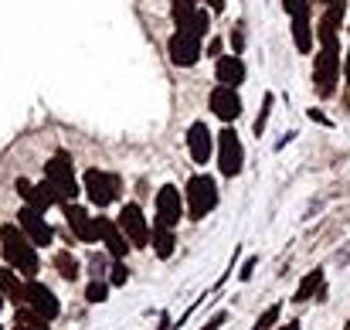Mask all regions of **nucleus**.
Returning <instances> with one entry per match:
<instances>
[{
  "instance_id": "f257e3e1",
  "label": "nucleus",
  "mask_w": 350,
  "mask_h": 330,
  "mask_svg": "<svg viewBox=\"0 0 350 330\" xmlns=\"http://www.w3.org/2000/svg\"><path fill=\"white\" fill-rule=\"evenodd\" d=\"M0 249H3V259H7L10 269H17V272L27 276V279L38 276V252H34V242H31L21 228L3 225V228H0Z\"/></svg>"
},
{
  "instance_id": "f03ea898",
  "label": "nucleus",
  "mask_w": 350,
  "mask_h": 330,
  "mask_svg": "<svg viewBox=\"0 0 350 330\" xmlns=\"http://www.w3.org/2000/svg\"><path fill=\"white\" fill-rule=\"evenodd\" d=\"M44 181L55 188V198L58 205H72V198L79 194V184H75V170H72V157L68 153H55L48 164H44Z\"/></svg>"
},
{
  "instance_id": "7ed1b4c3",
  "label": "nucleus",
  "mask_w": 350,
  "mask_h": 330,
  "mask_svg": "<svg viewBox=\"0 0 350 330\" xmlns=\"http://www.w3.org/2000/svg\"><path fill=\"white\" fill-rule=\"evenodd\" d=\"M184 194H187V215L194 221L208 218L215 212V205H218V184L208 174H194L187 181V191Z\"/></svg>"
},
{
  "instance_id": "20e7f679",
  "label": "nucleus",
  "mask_w": 350,
  "mask_h": 330,
  "mask_svg": "<svg viewBox=\"0 0 350 330\" xmlns=\"http://www.w3.org/2000/svg\"><path fill=\"white\" fill-rule=\"evenodd\" d=\"M82 191L89 194V201H92L96 208H106V205H113L119 198V181L113 174L99 170V167H89L85 177H82Z\"/></svg>"
},
{
  "instance_id": "39448f33",
  "label": "nucleus",
  "mask_w": 350,
  "mask_h": 330,
  "mask_svg": "<svg viewBox=\"0 0 350 330\" xmlns=\"http://www.w3.org/2000/svg\"><path fill=\"white\" fill-rule=\"evenodd\" d=\"M337 75H340V55H337V48H320V55L313 62V82H317V92L323 99L334 96Z\"/></svg>"
},
{
  "instance_id": "423d86ee",
  "label": "nucleus",
  "mask_w": 350,
  "mask_h": 330,
  "mask_svg": "<svg viewBox=\"0 0 350 330\" xmlns=\"http://www.w3.org/2000/svg\"><path fill=\"white\" fill-rule=\"evenodd\" d=\"M218 167L225 177H238L245 167V150H241V140L232 126L218 133Z\"/></svg>"
},
{
  "instance_id": "0eeeda50",
  "label": "nucleus",
  "mask_w": 350,
  "mask_h": 330,
  "mask_svg": "<svg viewBox=\"0 0 350 330\" xmlns=\"http://www.w3.org/2000/svg\"><path fill=\"white\" fill-rule=\"evenodd\" d=\"M167 51H170V62H174V65L191 68V65H198V58H201V38H194V34H187V31H174L170 41H167Z\"/></svg>"
},
{
  "instance_id": "6e6552de",
  "label": "nucleus",
  "mask_w": 350,
  "mask_h": 330,
  "mask_svg": "<svg viewBox=\"0 0 350 330\" xmlns=\"http://www.w3.org/2000/svg\"><path fill=\"white\" fill-rule=\"evenodd\" d=\"M17 225H21V231L34 242V245H51V238H55V231H51V225L44 221V212H38V208H21L17 212Z\"/></svg>"
},
{
  "instance_id": "1a4fd4ad",
  "label": "nucleus",
  "mask_w": 350,
  "mask_h": 330,
  "mask_svg": "<svg viewBox=\"0 0 350 330\" xmlns=\"http://www.w3.org/2000/svg\"><path fill=\"white\" fill-rule=\"evenodd\" d=\"M119 228H122V235L129 238L133 249H146V242H150V225H146V218H143L139 205H122Z\"/></svg>"
},
{
  "instance_id": "9d476101",
  "label": "nucleus",
  "mask_w": 350,
  "mask_h": 330,
  "mask_svg": "<svg viewBox=\"0 0 350 330\" xmlns=\"http://www.w3.org/2000/svg\"><path fill=\"white\" fill-rule=\"evenodd\" d=\"M344 14H347V0H330L327 3V14L317 24V38H320L323 48H337V31L344 24Z\"/></svg>"
},
{
  "instance_id": "9b49d317",
  "label": "nucleus",
  "mask_w": 350,
  "mask_h": 330,
  "mask_svg": "<svg viewBox=\"0 0 350 330\" xmlns=\"http://www.w3.org/2000/svg\"><path fill=\"white\" fill-rule=\"evenodd\" d=\"M24 307H31L34 314H41L44 320H55L58 317V300H55V293L44 286V283H38V279H27V296H24Z\"/></svg>"
},
{
  "instance_id": "f8f14e48",
  "label": "nucleus",
  "mask_w": 350,
  "mask_h": 330,
  "mask_svg": "<svg viewBox=\"0 0 350 330\" xmlns=\"http://www.w3.org/2000/svg\"><path fill=\"white\" fill-rule=\"evenodd\" d=\"M180 218H184V198H180V191H177L174 184H163V188L157 191V221L177 228Z\"/></svg>"
},
{
  "instance_id": "ddd939ff",
  "label": "nucleus",
  "mask_w": 350,
  "mask_h": 330,
  "mask_svg": "<svg viewBox=\"0 0 350 330\" xmlns=\"http://www.w3.org/2000/svg\"><path fill=\"white\" fill-rule=\"evenodd\" d=\"M96 238L109 249V255L113 259H122L133 245H129V238L122 235V228H119V221L113 218H96Z\"/></svg>"
},
{
  "instance_id": "4468645a",
  "label": "nucleus",
  "mask_w": 350,
  "mask_h": 330,
  "mask_svg": "<svg viewBox=\"0 0 350 330\" xmlns=\"http://www.w3.org/2000/svg\"><path fill=\"white\" fill-rule=\"evenodd\" d=\"M17 194L24 198V205L27 208H38V212H44V208H51V205H58V198H55V188L44 181V184H31V181H24V177H17Z\"/></svg>"
},
{
  "instance_id": "2eb2a0df",
  "label": "nucleus",
  "mask_w": 350,
  "mask_h": 330,
  "mask_svg": "<svg viewBox=\"0 0 350 330\" xmlns=\"http://www.w3.org/2000/svg\"><path fill=\"white\" fill-rule=\"evenodd\" d=\"M187 150L194 157V164H208L211 153H215V136L208 129V123H191L187 129Z\"/></svg>"
},
{
  "instance_id": "dca6fc26",
  "label": "nucleus",
  "mask_w": 350,
  "mask_h": 330,
  "mask_svg": "<svg viewBox=\"0 0 350 330\" xmlns=\"http://www.w3.org/2000/svg\"><path fill=\"white\" fill-rule=\"evenodd\" d=\"M211 112L218 116V119H225V123H234L238 116H241V96L228 89V86H218L215 92H211Z\"/></svg>"
},
{
  "instance_id": "f3484780",
  "label": "nucleus",
  "mask_w": 350,
  "mask_h": 330,
  "mask_svg": "<svg viewBox=\"0 0 350 330\" xmlns=\"http://www.w3.org/2000/svg\"><path fill=\"white\" fill-rule=\"evenodd\" d=\"M65 218H68V228L75 231L79 242H96V218L79 208V205H65Z\"/></svg>"
},
{
  "instance_id": "a211bd4d",
  "label": "nucleus",
  "mask_w": 350,
  "mask_h": 330,
  "mask_svg": "<svg viewBox=\"0 0 350 330\" xmlns=\"http://www.w3.org/2000/svg\"><path fill=\"white\" fill-rule=\"evenodd\" d=\"M215 75H218V82H221V86L238 89V86L245 82V62H241L238 55H225V58H218V68H215Z\"/></svg>"
},
{
  "instance_id": "6ab92c4d",
  "label": "nucleus",
  "mask_w": 350,
  "mask_h": 330,
  "mask_svg": "<svg viewBox=\"0 0 350 330\" xmlns=\"http://www.w3.org/2000/svg\"><path fill=\"white\" fill-rule=\"evenodd\" d=\"M293 41H296V51H313V24H310V7L296 10L293 14Z\"/></svg>"
},
{
  "instance_id": "aec40b11",
  "label": "nucleus",
  "mask_w": 350,
  "mask_h": 330,
  "mask_svg": "<svg viewBox=\"0 0 350 330\" xmlns=\"http://www.w3.org/2000/svg\"><path fill=\"white\" fill-rule=\"evenodd\" d=\"M0 296L3 300H14V303H21L24 307V296H27V283L17 276V269H0Z\"/></svg>"
},
{
  "instance_id": "412c9836",
  "label": "nucleus",
  "mask_w": 350,
  "mask_h": 330,
  "mask_svg": "<svg viewBox=\"0 0 350 330\" xmlns=\"http://www.w3.org/2000/svg\"><path fill=\"white\" fill-rule=\"evenodd\" d=\"M150 245H153V252H157L160 259H170V255H174V245H177L174 228L163 225V221H157V225L150 228Z\"/></svg>"
},
{
  "instance_id": "4be33fe9",
  "label": "nucleus",
  "mask_w": 350,
  "mask_h": 330,
  "mask_svg": "<svg viewBox=\"0 0 350 330\" xmlns=\"http://www.w3.org/2000/svg\"><path fill=\"white\" fill-rule=\"evenodd\" d=\"M320 286H323V269L306 272V276H303V283H299V290H296V296H293V303H306V300H310Z\"/></svg>"
},
{
  "instance_id": "5701e85b",
  "label": "nucleus",
  "mask_w": 350,
  "mask_h": 330,
  "mask_svg": "<svg viewBox=\"0 0 350 330\" xmlns=\"http://www.w3.org/2000/svg\"><path fill=\"white\" fill-rule=\"evenodd\" d=\"M55 269H58V276L62 279H79V262H75V255H68V252H58L55 255Z\"/></svg>"
},
{
  "instance_id": "b1692460",
  "label": "nucleus",
  "mask_w": 350,
  "mask_h": 330,
  "mask_svg": "<svg viewBox=\"0 0 350 330\" xmlns=\"http://www.w3.org/2000/svg\"><path fill=\"white\" fill-rule=\"evenodd\" d=\"M17 324H24V327H34V330H48V320H44L41 314H34L31 307H24V310L17 314Z\"/></svg>"
},
{
  "instance_id": "393cba45",
  "label": "nucleus",
  "mask_w": 350,
  "mask_h": 330,
  "mask_svg": "<svg viewBox=\"0 0 350 330\" xmlns=\"http://www.w3.org/2000/svg\"><path fill=\"white\" fill-rule=\"evenodd\" d=\"M208 27H211V17H208V10H198V14H194V21L187 24V34H194V38H204V34H208Z\"/></svg>"
},
{
  "instance_id": "a878e982",
  "label": "nucleus",
  "mask_w": 350,
  "mask_h": 330,
  "mask_svg": "<svg viewBox=\"0 0 350 330\" xmlns=\"http://www.w3.org/2000/svg\"><path fill=\"white\" fill-rule=\"evenodd\" d=\"M279 314H282V307H279V303H272V307H269V310L255 320V330H272L275 324H279Z\"/></svg>"
},
{
  "instance_id": "bb28decb",
  "label": "nucleus",
  "mask_w": 350,
  "mask_h": 330,
  "mask_svg": "<svg viewBox=\"0 0 350 330\" xmlns=\"http://www.w3.org/2000/svg\"><path fill=\"white\" fill-rule=\"evenodd\" d=\"M106 293H109V286H106L103 279H92L89 290H85V300H89V303H106Z\"/></svg>"
},
{
  "instance_id": "cd10ccee",
  "label": "nucleus",
  "mask_w": 350,
  "mask_h": 330,
  "mask_svg": "<svg viewBox=\"0 0 350 330\" xmlns=\"http://www.w3.org/2000/svg\"><path fill=\"white\" fill-rule=\"evenodd\" d=\"M272 103H275L272 96H265V99H262V112H258V119H255V133H262V129H265V123H269V112H272Z\"/></svg>"
},
{
  "instance_id": "c85d7f7f",
  "label": "nucleus",
  "mask_w": 350,
  "mask_h": 330,
  "mask_svg": "<svg viewBox=\"0 0 350 330\" xmlns=\"http://www.w3.org/2000/svg\"><path fill=\"white\" fill-rule=\"evenodd\" d=\"M126 279H129V269H126L122 262H116V266H113V276H109V283H113V286H122Z\"/></svg>"
},
{
  "instance_id": "c756f323",
  "label": "nucleus",
  "mask_w": 350,
  "mask_h": 330,
  "mask_svg": "<svg viewBox=\"0 0 350 330\" xmlns=\"http://www.w3.org/2000/svg\"><path fill=\"white\" fill-rule=\"evenodd\" d=\"M221 324H225V314H218V317H211V324H208V327H204V330H218V327H221Z\"/></svg>"
},
{
  "instance_id": "7c9ffc66",
  "label": "nucleus",
  "mask_w": 350,
  "mask_h": 330,
  "mask_svg": "<svg viewBox=\"0 0 350 330\" xmlns=\"http://www.w3.org/2000/svg\"><path fill=\"white\" fill-rule=\"evenodd\" d=\"M252 269H255V259H248V262H245V269H241L238 276H241V279H248V276H252Z\"/></svg>"
},
{
  "instance_id": "2f4dec72",
  "label": "nucleus",
  "mask_w": 350,
  "mask_h": 330,
  "mask_svg": "<svg viewBox=\"0 0 350 330\" xmlns=\"http://www.w3.org/2000/svg\"><path fill=\"white\" fill-rule=\"evenodd\" d=\"M310 119H317V123H330V119H327L323 112H317V110H310Z\"/></svg>"
},
{
  "instance_id": "473e14b6",
  "label": "nucleus",
  "mask_w": 350,
  "mask_h": 330,
  "mask_svg": "<svg viewBox=\"0 0 350 330\" xmlns=\"http://www.w3.org/2000/svg\"><path fill=\"white\" fill-rule=\"evenodd\" d=\"M344 79L350 82V48H347V62H344Z\"/></svg>"
},
{
  "instance_id": "72a5a7b5",
  "label": "nucleus",
  "mask_w": 350,
  "mask_h": 330,
  "mask_svg": "<svg viewBox=\"0 0 350 330\" xmlns=\"http://www.w3.org/2000/svg\"><path fill=\"white\" fill-rule=\"evenodd\" d=\"M282 330H299V324H296V320H293V324H286V327Z\"/></svg>"
},
{
  "instance_id": "f704fd0d",
  "label": "nucleus",
  "mask_w": 350,
  "mask_h": 330,
  "mask_svg": "<svg viewBox=\"0 0 350 330\" xmlns=\"http://www.w3.org/2000/svg\"><path fill=\"white\" fill-rule=\"evenodd\" d=\"M14 330H34V327H24V324H14Z\"/></svg>"
},
{
  "instance_id": "c9c22d12",
  "label": "nucleus",
  "mask_w": 350,
  "mask_h": 330,
  "mask_svg": "<svg viewBox=\"0 0 350 330\" xmlns=\"http://www.w3.org/2000/svg\"><path fill=\"white\" fill-rule=\"evenodd\" d=\"M0 307H3V296H0Z\"/></svg>"
},
{
  "instance_id": "e433bc0d",
  "label": "nucleus",
  "mask_w": 350,
  "mask_h": 330,
  "mask_svg": "<svg viewBox=\"0 0 350 330\" xmlns=\"http://www.w3.org/2000/svg\"><path fill=\"white\" fill-rule=\"evenodd\" d=\"M320 3H330V0H320Z\"/></svg>"
},
{
  "instance_id": "4c0bfd02",
  "label": "nucleus",
  "mask_w": 350,
  "mask_h": 330,
  "mask_svg": "<svg viewBox=\"0 0 350 330\" xmlns=\"http://www.w3.org/2000/svg\"><path fill=\"white\" fill-rule=\"evenodd\" d=\"M282 3H286V0H282Z\"/></svg>"
}]
</instances>
